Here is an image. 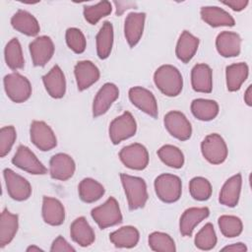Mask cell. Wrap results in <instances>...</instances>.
Here are the masks:
<instances>
[{
  "label": "cell",
  "mask_w": 252,
  "mask_h": 252,
  "mask_svg": "<svg viewBox=\"0 0 252 252\" xmlns=\"http://www.w3.org/2000/svg\"><path fill=\"white\" fill-rule=\"evenodd\" d=\"M191 112L201 121H210L219 114V104L213 99L196 98L191 102Z\"/></svg>",
  "instance_id": "d6a6232c"
},
{
  "label": "cell",
  "mask_w": 252,
  "mask_h": 252,
  "mask_svg": "<svg viewBox=\"0 0 252 252\" xmlns=\"http://www.w3.org/2000/svg\"><path fill=\"white\" fill-rule=\"evenodd\" d=\"M201 152L205 159L212 164H220L227 158V146L223 138L213 133L205 137L201 143Z\"/></svg>",
  "instance_id": "8992f818"
},
{
  "label": "cell",
  "mask_w": 252,
  "mask_h": 252,
  "mask_svg": "<svg viewBox=\"0 0 252 252\" xmlns=\"http://www.w3.org/2000/svg\"><path fill=\"white\" fill-rule=\"evenodd\" d=\"M19 228L18 215L10 213L4 209L0 218V247L3 248L8 245L15 237Z\"/></svg>",
  "instance_id": "f1b7e54d"
},
{
  "label": "cell",
  "mask_w": 252,
  "mask_h": 252,
  "mask_svg": "<svg viewBox=\"0 0 252 252\" xmlns=\"http://www.w3.org/2000/svg\"><path fill=\"white\" fill-rule=\"evenodd\" d=\"M155 191L160 201L174 203L181 197V179L174 174L162 173L155 179Z\"/></svg>",
  "instance_id": "3957f363"
},
{
  "label": "cell",
  "mask_w": 252,
  "mask_h": 252,
  "mask_svg": "<svg viewBox=\"0 0 252 252\" xmlns=\"http://www.w3.org/2000/svg\"><path fill=\"white\" fill-rule=\"evenodd\" d=\"M202 20L213 28L233 27L235 21L233 17L218 6H205L200 10Z\"/></svg>",
  "instance_id": "7402d4cb"
},
{
  "label": "cell",
  "mask_w": 252,
  "mask_h": 252,
  "mask_svg": "<svg viewBox=\"0 0 252 252\" xmlns=\"http://www.w3.org/2000/svg\"><path fill=\"white\" fill-rule=\"evenodd\" d=\"M248 3H249L248 0H228V1H222V4H224L225 6H228L233 11H236V12H239V11H242L243 9H245L246 6L248 5Z\"/></svg>",
  "instance_id": "f6af8a7d"
},
{
  "label": "cell",
  "mask_w": 252,
  "mask_h": 252,
  "mask_svg": "<svg viewBox=\"0 0 252 252\" xmlns=\"http://www.w3.org/2000/svg\"><path fill=\"white\" fill-rule=\"evenodd\" d=\"M42 82L48 94L53 98H61L66 92V80L63 71L58 65L53 66L50 71L42 76Z\"/></svg>",
  "instance_id": "ac0fdd59"
},
{
  "label": "cell",
  "mask_w": 252,
  "mask_h": 252,
  "mask_svg": "<svg viewBox=\"0 0 252 252\" xmlns=\"http://www.w3.org/2000/svg\"><path fill=\"white\" fill-rule=\"evenodd\" d=\"M4 56L7 66L12 70L22 69L25 65L21 43L18 38H12L5 46Z\"/></svg>",
  "instance_id": "e575fe53"
},
{
  "label": "cell",
  "mask_w": 252,
  "mask_h": 252,
  "mask_svg": "<svg viewBox=\"0 0 252 252\" xmlns=\"http://www.w3.org/2000/svg\"><path fill=\"white\" fill-rule=\"evenodd\" d=\"M74 74L79 91H85L98 81L100 73L98 68L89 60L79 61L74 68Z\"/></svg>",
  "instance_id": "e0dca14e"
},
{
  "label": "cell",
  "mask_w": 252,
  "mask_h": 252,
  "mask_svg": "<svg viewBox=\"0 0 252 252\" xmlns=\"http://www.w3.org/2000/svg\"><path fill=\"white\" fill-rule=\"evenodd\" d=\"M209 215L210 210L207 207H192L185 210L179 221L180 233L183 236H191L195 226L199 224L203 220L207 219Z\"/></svg>",
  "instance_id": "d6986e66"
},
{
  "label": "cell",
  "mask_w": 252,
  "mask_h": 252,
  "mask_svg": "<svg viewBox=\"0 0 252 252\" xmlns=\"http://www.w3.org/2000/svg\"><path fill=\"white\" fill-rule=\"evenodd\" d=\"M191 85L195 92L209 94L213 89V72L205 63L196 64L191 71Z\"/></svg>",
  "instance_id": "603a6c76"
},
{
  "label": "cell",
  "mask_w": 252,
  "mask_h": 252,
  "mask_svg": "<svg viewBox=\"0 0 252 252\" xmlns=\"http://www.w3.org/2000/svg\"><path fill=\"white\" fill-rule=\"evenodd\" d=\"M216 47L221 56L235 57L240 53L241 37L233 32H221L216 38Z\"/></svg>",
  "instance_id": "44dd1931"
},
{
  "label": "cell",
  "mask_w": 252,
  "mask_h": 252,
  "mask_svg": "<svg viewBox=\"0 0 252 252\" xmlns=\"http://www.w3.org/2000/svg\"><path fill=\"white\" fill-rule=\"evenodd\" d=\"M30 134L32 144L40 151H50L57 145L56 136L53 130L44 121H32Z\"/></svg>",
  "instance_id": "8fae6325"
},
{
  "label": "cell",
  "mask_w": 252,
  "mask_h": 252,
  "mask_svg": "<svg viewBox=\"0 0 252 252\" xmlns=\"http://www.w3.org/2000/svg\"><path fill=\"white\" fill-rule=\"evenodd\" d=\"M75 169V161L67 154H56L49 160V173L53 179L68 180L73 176Z\"/></svg>",
  "instance_id": "9a60e30c"
},
{
  "label": "cell",
  "mask_w": 252,
  "mask_h": 252,
  "mask_svg": "<svg viewBox=\"0 0 252 252\" xmlns=\"http://www.w3.org/2000/svg\"><path fill=\"white\" fill-rule=\"evenodd\" d=\"M30 53L34 66H44L53 56L54 44L47 35H41L30 43Z\"/></svg>",
  "instance_id": "5bb4252c"
},
{
  "label": "cell",
  "mask_w": 252,
  "mask_h": 252,
  "mask_svg": "<svg viewBox=\"0 0 252 252\" xmlns=\"http://www.w3.org/2000/svg\"><path fill=\"white\" fill-rule=\"evenodd\" d=\"M119 158L126 167L134 170H143L149 163L148 150L139 143L122 148L119 152Z\"/></svg>",
  "instance_id": "ba28073f"
},
{
  "label": "cell",
  "mask_w": 252,
  "mask_h": 252,
  "mask_svg": "<svg viewBox=\"0 0 252 252\" xmlns=\"http://www.w3.org/2000/svg\"><path fill=\"white\" fill-rule=\"evenodd\" d=\"M217 235L212 223H206L195 236V245L201 250H211L217 244Z\"/></svg>",
  "instance_id": "f35d334b"
},
{
  "label": "cell",
  "mask_w": 252,
  "mask_h": 252,
  "mask_svg": "<svg viewBox=\"0 0 252 252\" xmlns=\"http://www.w3.org/2000/svg\"><path fill=\"white\" fill-rule=\"evenodd\" d=\"M140 238V233L135 226L126 225L114 230L109 234V240L115 247L132 248L135 247Z\"/></svg>",
  "instance_id": "f546056e"
},
{
  "label": "cell",
  "mask_w": 252,
  "mask_h": 252,
  "mask_svg": "<svg viewBox=\"0 0 252 252\" xmlns=\"http://www.w3.org/2000/svg\"><path fill=\"white\" fill-rule=\"evenodd\" d=\"M221 251H232V252H246L247 247L244 243L238 242L231 245H227L221 249Z\"/></svg>",
  "instance_id": "bcb514c9"
},
{
  "label": "cell",
  "mask_w": 252,
  "mask_h": 252,
  "mask_svg": "<svg viewBox=\"0 0 252 252\" xmlns=\"http://www.w3.org/2000/svg\"><path fill=\"white\" fill-rule=\"evenodd\" d=\"M42 218L50 225H61L65 220V209L62 203L52 197L44 196L42 199Z\"/></svg>",
  "instance_id": "cb8c5ba5"
},
{
  "label": "cell",
  "mask_w": 252,
  "mask_h": 252,
  "mask_svg": "<svg viewBox=\"0 0 252 252\" xmlns=\"http://www.w3.org/2000/svg\"><path fill=\"white\" fill-rule=\"evenodd\" d=\"M3 83L5 92L12 101L21 103L30 98L32 85L25 76L16 72L10 73L4 77Z\"/></svg>",
  "instance_id": "5b68a950"
},
{
  "label": "cell",
  "mask_w": 252,
  "mask_h": 252,
  "mask_svg": "<svg viewBox=\"0 0 252 252\" xmlns=\"http://www.w3.org/2000/svg\"><path fill=\"white\" fill-rule=\"evenodd\" d=\"M6 188L9 196L16 201L28 200L32 194V186L30 182L23 176L17 174L10 168L3 170Z\"/></svg>",
  "instance_id": "30bf717a"
},
{
  "label": "cell",
  "mask_w": 252,
  "mask_h": 252,
  "mask_svg": "<svg viewBox=\"0 0 252 252\" xmlns=\"http://www.w3.org/2000/svg\"><path fill=\"white\" fill-rule=\"evenodd\" d=\"M113 26L110 22H104L96 34V53L98 58L106 59L113 46Z\"/></svg>",
  "instance_id": "1f68e13d"
},
{
  "label": "cell",
  "mask_w": 252,
  "mask_h": 252,
  "mask_svg": "<svg viewBox=\"0 0 252 252\" xmlns=\"http://www.w3.org/2000/svg\"><path fill=\"white\" fill-rule=\"evenodd\" d=\"M79 196L85 203H94L104 195V187L93 178H84L78 187Z\"/></svg>",
  "instance_id": "836d02e7"
},
{
  "label": "cell",
  "mask_w": 252,
  "mask_h": 252,
  "mask_svg": "<svg viewBox=\"0 0 252 252\" xmlns=\"http://www.w3.org/2000/svg\"><path fill=\"white\" fill-rule=\"evenodd\" d=\"M17 138L14 126H5L0 130V157L4 158L11 151Z\"/></svg>",
  "instance_id": "7bdbcfd3"
},
{
  "label": "cell",
  "mask_w": 252,
  "mask_h": 252,
  "mask_svg": "<svg viewBox=\"0 0 252 252\" xmlns=\"http://www.w3.org/2000/svg\"><path fill=\"white\" fill-rule=\"evenodd\" d=\"M71 238L80 246L87 247L95 239L94 231L84 217L77 218L70 226Z\"/></svg>",
  "instance_id": "484cf974"
},
{
  "label": "cell",
  "mask_w": 252,
  "mask_h": 252,
  "mask_svg": "<svg viewBox=\"0 0 252 252\" xmlns=\"http://www.w3.org/2000/svg\"><path fill=\"white\" fill-rule=\"evenodd\" d=\"M189 192L193 199L197 201H206L212 195V185L205 177L197 176L190 180Z\"/></svg>",
  "instance_id": "ab89813d"
},
{
  "label": "cell",
  "mask_w": 252,
  "mask_h": 252,
  "mask_svg": "<svg viewBox=\"0 0 252 252\" xmlns=\"http://www.w3.org/2000/svg\"><path fill=\"white\" fill-rule=\"evenodd\" d=\"M120 180L127 197L129 209L134 211L143 208L148 201V191L145 180L141 177L125 173L120 174Z\"/></svg>",
  "instance_id": "7a4b0ae2"
},
{
  "label": "cell",
  "mask_w": 252,
  "mask_h": 252,
  "mask_svg": "<svg viewBox=\"0 0 252 252\" xmlns=\"http://www.w3.org/2000/svg\"><path fill=\"white\" fill-rule=\"evenodd\" d=\"M66 43L68 47L75 53H83L87 46V40L81 30L77 28H69L66 31Z\"/></svg>",
  "instance_id": "b9f144b4"
},
{
  "label": "cell",
  "mask_w": 252,
  "mask_h": 252,
  "mask_svg": "<svg viewBox=\"0 0 252 252\" xmlns=\"http://www.w3.org/2000/svg\"><path fill=\"white\" fill-rule=\"evenodd\" d=\"M198 46L199 38L188 31H183L177 40L175 54L180 61L183 63H188L197 52Z\"/></svg>",
  "instance_id": "83f0119b"
},
{
  "label": "cell",
  "mask_w": 252,
  "mask_h": 252,
  "mask_svg": "<svg viewBox=\"0 0 252 252\" xmlns=\"http://www.w3.org/2000/svg\"><path fill=\"white\" fill-rule=\"evenodd\" d=\"M27 251L28 252H33V251H42V249L41 248H39V247H37V246H34V245H32V246H30V247H28L27 248Z\"/></svg>",
  "instance_id": "c3c4849f"
},
{
  "label": "cell",
  "mask_w": 252,
  "mask_h": 252,
  "mask_svg": "<svg viewBox=\"0 0 252 252\" xmlns=\"http://www.w3.org/2000/svg\"><path fill=\"white\" fill-rule=\"evenodd\" d=\"M12 163L24 171L32 174H45L46 167L36 156L26 146L20 145L12 158Z\"/></svg>",
  "instance_id": "7c38bea8"
},
{
  "label": "cell",
  "mask_w": 252,
  "mask_h": 252,
  "mask_svg": "<svg viewBox=\"0 0 252 252\" xmlns=\"http://www.w3.org/2000/svg\"><path fill=\"white\" fill-rule=\"evenodd\" d=\"M12 27L29 36H35L40 30L39 24L33 15L25 10H18L11 18Z\"/></svg>",
  "instance_id": "4316f807"
},
{
  "label": "cell",
  "mask_w": 252,
  "mask_h": 252,
  "mask_svg": "<svg viewBox=\"0 0 252 252\" xmlns=\"http://www.w3.org/2000/svg\"><path fill=\"white\" fill-rule=\"evenodd\" d=\"M112 11V5L109 1H100L94 5L84 7V18L91 24L95 25L100 19L108 16Z\"/></svg>",
  "instance_id": "8d00e7d4"
},
{
  "label": "cell",
  "mask_w": 252,
  "mask_h": 252,
  "mask_svg": "<svg viewBox=\"0 0 252 252\" xmlns=\"http://www.w3.org/2000/svg\"><path fill=\"white\" fill-rule=\"evenodd\" d=\"M130 101L143 112L156 118L158 117V103L155 95L149 90L143 87H133L129 90Z\"/></svg>",
  "instance_id": "4fadbf2b"
},
{
  "label": "cell",
  "mask_w": 252,
  "mask_h": 252,
  "mask_svg": "<svg viewBox=\"0 0 252 252\" xmlns=\"http://www.w3.org/2000/svg\"><path fill=\"white\" fill-rule=\"evenodd\" d=\"M119 90L116 85L112 83L104 84L96 93L93 103V115L98 117L104 114L112 103L118 98Z\"/></svg>",
  "instance_id": "2e32d148"
},
{
  "label": "cell",
  "mask_w": 252,
  "mask_h": 252,
  "mask_svg": "<svg viewBox=\"0 0 252 252\" xmlns=\"http://www.w3.org/2000/svg\"><path fill=\"white\" fill-rule=\"evenodd\" d=\"M157 88L166 96L178 95L183 88V78L179 70L169 64L161 65L154 74Z\"/></svg>",
  "instance_id": "6da1fadb"
},
{
  "label": "cell",
  "mask_w": 252,
  "mask_h": 252,
  "mask_svg": "<svg viewBox=\"0 0 252 252\" xmlns=\"http://www.w3.org/2000/svg\"><path fill=\"white\" fill-rule=\"evenodd\" d=\"M50 251L51 252H57V251L71 252V251H75V248L73 246H71L63 236L59 235L52 242L51 247H50Z\"/></svg>",
  "instance_id": "ee69618b"
},
{
  "label": "cell",
  "mask_w": 252,
  "mask_h": 252,
  "mask_svg": "<svg viewBox=\"0 0 252 252\" xmlns=\"http://www.w3.org/2000/svg\"><path fill=\"white\" fill-rule=\"evenodd\" d=\"M244 101L248 106L252 105V86H248L244 94Z\"/></svg>",
  "instance_id": "7dc6e473"
},
{
  "label": "cell",
  "mask_w": 252,
  "mask_h": 252,
  "mask_svg": "<svg viewBox=\"0 0 252 252\" xmlns=\"http://www.w3.org/2000/svg\"><path fill=\"white\" fill-rule=\"evenodd\" d=\"M160 160L173 168H181L184 164V156L181 150L173 145H164L158 150Z\"/></svg>",
  "instance_id": "d590c367"
},
{
  "label": "cell",
  "mask_w": 252,
  "mask_h": 252,
  "mask_svg": "<svg viewBox=\"0 0 252 252\" xmlns=\"http://www.w3.org/2000/svg\"><path fill=\"white\" fill-rule=\"evenodd\" d=\"M164 126L168 133L179 141H186L192 135V126L187 117L178 110H172L165 114Z\"/></svg>",
  "instance_id": "9c48e42d"
},
{
  "label": "cell",
  "mask_w": 252,
  "mask_h": 252,
  "mask_svg": "<svg viewBox=\"0 0 252 252\" xmlns=\"http://www.w3.org/2000/svg\"><path fill=\"white\" fill-rule=\"evenodd\" d=\"M149 245L152 250L158 252H174L176 250L171 236L160 231H155L149 235Z\"/></svg>",
  "instance_id": "60d3db41"
},
{
  "label": "cell",
  "mask_w": 252,
  "mask_h": 252,
  "mask_svg": "<svg viewBox=\"0 0 252 252\" xmlns=\"http://www.w3.org/2000/svg\"><path fill=\"white\" fill-rule=\"evenodd\" d=\"M136 120L129 111H125L120 116L114 118L108 129L109 138L114 145L133 137L136 134Z\"/></svg>",
  "instance_id": "52a82bcc"
},
{
  "label": "cell",
  "mask_w": 252,
  "mask_h": 252,
  "mask_svg": "<svg viewBox=\"0 0 252 252\" xmlns=\"http://www.w3.org/2000/svg\"><path fill=\"white\" fill-rule=\"evenodd\" d=\"M91 215L101 229L119 224L123 219L119 204L114 197H109L102 205L94 208Z\"/></svg>",
  "instance_id": "277c9868"
},
{
  "label": "cell",
  "mask_w": 252,
  "mask_h": 252,
  "mask_svg": "<svg viewBox=\"0 0 252 252\" xmlns=\"http://www.w3.org/2000/svg\"><path fill=\"white\" fill-rule=\"evenodd\" d=\"M218 223L222 235L228 238L238 236L243 229L241 220L235 216H220L218 220Z\"/></svg>",
  "instance_id": "74e56055"
},
{
  "label": "cell",
  "mask_w": 252,
  "mask_h": 252,
  "mask_svg": "<svg viewBox=\"0 0 252 252\" xmlns=\"http://www.w3.org/2000/svg\"><path fill=\"white\" fill-rule=\"evenodd\" d=\"M248 65L244 62L234 63L225 68L226 88L229 92L238 91L248 77Z\"/></svg>",
  "instance_id": "4dcf8cb0"
},
{
  "label": "cell",
  "mask_w": 252,
  "mask_h": 252,
  "mask_svg": "<svg viewBox=\"0 0 252 252\" xmlns=\"http://www.w3.org/2000/svg\"><path fill=\"white\" fill-rule=\"evenodd\" d=\"M146 14L129 13L124 23V34L130 47H134L141 39L144 32Z\"/></svg>",
  "instance_id": "ffe728a7"
},
{
  "label": "cell",
  "mask_w": 252,
  "mask_h": 252,
  "mask_svg": "<svg viewBox=\"0 0 252 252\" xmlns=\"http://www.w3.org/2000/svg\"><path fill=\"white\" fill-rule=\"evenodd\" d=\"M242 177L240 173H237L228 178L220 189L219 197L220 203L226 207H235L239 201Z\"/></svg>",
  "instance_id": "d4e9b609"
}]
</instances>
